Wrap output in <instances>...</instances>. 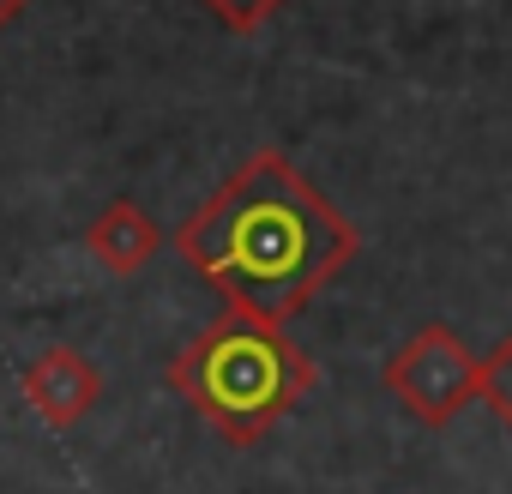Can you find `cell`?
<instances>
[{
	"instance_id": "cell-1",
	"label": "cell",
	"mask_w": 512,
	"mask_h": 494,
	"mask_svg": "<svg viewBox=\"0 0 512 494\" xmlns=\"http://www.w3.org/2000/svg\"><path fill=\"white\" fill-rule=\"evenodd\" d=\"M181 260L260 320H296L362 254V229L284 157L253 151L175 235Z\"/></svg>"
},
{
	"instance_id": "cell-2",
	"label": "cell",
	"mask_w": 512,
	"mask_h": 494,
	"mask_svg": "<svg viewBox=\"0 0 512 494\" xmlns=\"http://www.w3.org/2000/svg\"><path fill=\"white\" fill-rule=\"evenodd\" d=\"M320 386V362L278 326L247 308L217 314L175 362H169V392H181L211 434L229 446L266 440L308 392Z\"/></svg>"
},
{
	"instance_id": "cell-3",
	"label": "cell",
	"mask_w": 512,
	"mask_h": 494,
	"mask_svg": "<svg viewBox=\"0 0 512 494\" xmlns=\"http://www.w3.org/2000/svg\"><path fill=\"white\" fill-rule=\"evenodd\" d=\"M476 380H482V362H476L470 344H464L452 326H440V320L416 326V332L392 350V362L380 368V386H386L416 422H428V428H446V422L476 398Z\"/></svg>"
},
{
	"instance_id": "cell-4",
	"label": "cell",
	"mask_w": 512,
	"mask_h": 494,
	"mask_svg": "<svg viewBox=\"0 0 512 494\" xmlns=\"http://www.w3.org/2000/svg\"><path fill=\"white\" fill-rule=\"evenodd\" d=\"M19 392L31 398V410L49 428H73V422H85L103 404V368L85 350H73V344H49V350H37L25 362Z\"/></svg>"
},
{
	"instance_id": "cell-5",
	"label": "cell",
	"mask_w": 512,
	"mask_h": 494,
	"mask_svg": "<svg viewBox=\"0 0 512 494\" xmlns=\"http://www.w3.org/2000/svg\"><path fill=\"white\" fill-rule=\"evenodd\" d=\"M85 247H91V260H97L103 272H115V278H133V272H145V266L157 260L163 235H157V223H151V211H145V205H133V199H115V205H103V211L91 217V229H85Z\"/></svg>"
},
{
	"instance_id": "cell-6",
	"label": "cell",
	"mask_w": 512,
	"mask_h": 494,
	"mask_svg": "<svg viewBox=\"0 0 512 494\" xmlns=\"http://www.w3.org/2000/svg\"><path fill=\"white\" fill-rule=\"evenodd\" d=\"M476 398L488 404V416L512 434V332L488 350V362H482V380H476Z\"/></svg>"
},
{
	"instance_id": "cell-7",
	"label": "cell",
	"mask_w": 512,
	"mask_h": 494,
	"mask_svg": "<svg viewBox=\"0 0 512 494\" xmlns=\"http://www.w3.org/2000/svg\"><path fill=\"white\" fill-rule=\"evenodd\" d=\"M199 7L223 25V31H235V37H253V31H266L290 0H199Z\"/></svg>"
},
{
	"instance_id": "cell-8",
	"label": "cell",
	"mask_w": 512,
	"mask_h": 494,
	"mask_svg": "<svg viewBox=\"0 0 512 494\" xmlns=\"http://www.w3.org/2000/svg\"><path fill=\"white\" fill-rule=\"evenodd\" d=\"M25 7H31V0H0V31H7V25L25 13Z\"/></svg>"
}]
</instances>
